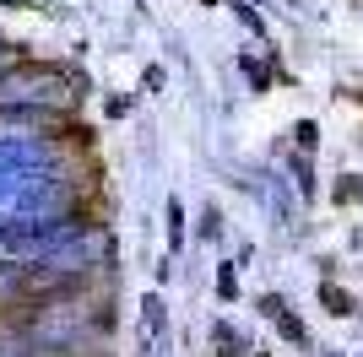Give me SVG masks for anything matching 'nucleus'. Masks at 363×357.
I'll return each instance as SVG.
<instances>
[{
	"instance_id": "f257e3e1",
	"label": "nucleus",
	"mask_w": 363,
	"mask_h": 357,
	"mask_svg": "<svg viewBox=\"0 0 363 357\" xmlns=\"http://www.w3.org/2000/svg\"><path fill=\"white\" fill-rule=\"evenodd\" d=\"M82 87L87 76L60 71V65H11L0 76V108H60Z\"/></svg>"
},
{
	"instance_id": "f03ea898",
	"label": "nucleus",
	"mask_w": 363,
	"mask_h": 357,
	"mask_svg": "<svg viewBox=\"0 0 363 357\" xmlns=\"http://www.w3.org/2000/svg\"><path fill=\"white\" fill-rule=\"evenodd\" d=\"M87 227L92 222L71 217V211H60V217H0V249L16 254V260H44Z\"/></svg>"
},
{
	"instance_id": "7ed1b4c3",
	"label": "nucleus",
	"mask_w": 363,
	"mask_h": 357,
	"mask_svg": "<svg viewBox=\"0 0 363 357\" xmlns=\"http://www.w3.org/2000/svg\"><path fill=\"white\" fill-rule=\"evenodd\" d=\"M33 168H49L44 147H28V141H0V174H33Z\"/></svg>"
},
{
	"instance_id": "20e7f679",
	"label": "nucleus",
	"mask_w": 363,
	"mask_h": 357,
	"mask_svg": "<svg viewBox=\"0 0 363 357\" xmlns=\"http://www.w3.org/2000/svg\"><path fill=\"white\" fill-rule=\"evenodd\" d=\"M212 346H217V357H244V352H255V346L244 341L228 319H217V325H212Z\"/></svg>"
},
{
	"instance_id": "39448f33",
	"label": "nucleus",
	"mask_w": 363,
	"mask_h": 357,
	"mask_svg": "<svg viewBox=\"0 0 363 357\" xmlns=\"http://www.w3.org/2000/svg\"><path fill=\"white\" fill-rule=\"evenodd\" d=\"M320 309L336 314V319H347V314H358V303H352V293H342L336 282H320Z\"/></svg>"
},
{
	"instance_id": "423d86ee",
	"label": "nucleus",
	"mask_w": 363,
	"mask_h": 357,
	"mask_svg": "<svg viewBox=\"0 0 363 357\" xmlns=\"http://www.w3.org/2000/svg\"><path fill=\"white\" fill-rule=\"evenodd\" d=\"M163 217H168V249H179L184 244V206H179V195H168V206H163Z\"/></svg>"
},
{
	"instance_id": "0eeeda50",
	"label": "nucleus",
	"mask_w": 363,
	"mask_h": 357,
	"mask_svg": "<svg viewBox=\"0 0 363 357\" xmlns=\"http://www.w3.org/2000/svg\"><path fill=\"white\" fill-rule=\"evenodd\" d=\"M217 298H223V303H233V298H239V260L217 266Z\"/></svg>"
},
{
	"instance_id": "6e6552de",
	"label": "nucleus",
	"mask_w": 363,
	"mask_h": 357,
	"mask_svg": "<svg viewBox=\"0 0 363 357\" xmlns=\"http://www.w3.org/2000/svg\"><path fill=\"white\" fill-rule=\"evenodd\" d=\"M288 168H293V190H298L303 200H309V195H315V168H309V157L298 152V157H293Z\"/></svg>"
},
{
	"instance_id": "1a4fd4ad",
	"label": "nucleus",
	"mask_w": 363,
	"mask_h": 357,
	"mask_svg": "<svg viewBox=\"0 0 363 357\" xmlns=\"http://www.w3.org/2000/svg\"><path fill=\"white\" fill-rule=\"evenodd\" d=\"M277 330H282V341H293V346H303L309 341V330H303V319L293 309H282V319H277Z\"/></svg>"
},
{
	"instance_id": "9d476101",
	"label": "nucleus",
	"mask_w": 363,
	"mask_h": 357,
	"mask_svg": "<svg viewBox=\"0 0 363 357\" xmlns=\"http://www.w3.org/2000/svg\"><path fill=\"white\" fill-rule=\"evenodd\" d=\"M315 141H320V125H315V119H298V125H293V147L309 157V152H315Z\"/></svg>"
},
{
	"instance_id": "9b49d317",
	"label": "nucleus",
	"mask_w": 363,
	"mask_h": 357,
	"mask_svg": "<svg viewBox=\"0 0 363 357\" xmlns=\"http://www.w3.org/2000/svg\"><path fill=\"white\" fill-rule=\"evenodd\" d=\"M239 71H244V76H250V87H255V92H266V87H272V71H266V65H260V60H250V55H239Z\"/></svg>"
},
{
	"instance_id": "f8f14e48",
	"label": "nucleus",
	"mask_w": 363,
	"mask_h": 357,
	"mask_svg": "<svg viewBox=\"0 0 363 357\" xmlns=\"http://www.w3.org/2000/svg\"><path fill=\"white\" fill-rule=\"evenodd\" d=\"M233 16H239V22H244L250 33H260V38H266V22H260V11L250 6V0H233Z\"/></svg>"
},
{
	"instance_id": "ddd939ff",
	"label": "nucleus",
	"mask_w": 363,
	"mask_h": 357,
	"mask_svg": "<svg viewBox=\"0 0 363 357\" xmlns=\"http://www.w3.org/2000/svg\"><path fill=\"white\" fill-rule=\"evenodd\" d=\"M217 233H223V211H217V206H201V238L212 244Z\"/></svg>"
},
{
	"instance_id": "4468645a",
	"label": "nucleus",
	"mask_w": 363,
	"mask_h": 357,
	"mask_svg": "<svg viewBox=\"0 0 363 357\" xmlns=\"http://www.w3.org/2000/svg\"><path fill=\"white\" fill-rule=\"evenodd\" d=\"M163 87H168V71H163V65H147V71H141V92H152V98H157Z\"/></svg>"
},
{
	"instance_id": "2eb2a0df",
	"label": "nucleus",
	"mask_w": 363,
	"mask_h": 357,
	"mask_svg": "<svg viewBox=\"0 0 363 357\" xmlns=\"http://www.w3.org/2000/svg\"><path fill=\"white\" fill-rule=\"evenodd\" d=\"M282 309H288V303H282L277 293H266V298H260V314H266V319H282Z\"/></svg>"
},
{
	"instance_id": "dca6fc26",
	"label": "nucleus",
	"mask_w": 363,
	"mask_h": 357,
	"mask_svg": "<svg viewBox=\"0 0 363 357\" xmlns=\"http://www.w3.org/2000/svg\"><path fill=\"white\" fill-rule=\"evenodd\" d=\"M104 108H108V119H125V114H130V98H108Z\"/></svg>"
},
{
	"instance_id": "f3484780",
	"label": "nucleus",
	"mask_w": 363,
	"mask_h": 357,
	"mask_svg": "<svg viewBox=\"0 0 363 357\" xmlns=\"http://www.w3.org/2000/svg\"><path fill=\"white\" fill-rule=\"evenodd\" d=\"M6 71H11V65H6V49H0V76H6Z\"/></svg>"
},
{
	"instance_id": "a211bd4d",
	"label": "nucleus",
	"mask_w": 363,
	"mask_h": 357,
	"mask_svg": "<svg viewBox=\"0 0 363 357\" xmlns=\"http://www.w3.org/2000/svg\"><path fill=\"white\" fill-rule=\"evenodd\" d=\"M250 357H266V352H250Z\"/></svg>"
},
{
	"instance_id": "6ab92c4d",
	"label": "nucleus",
	"mask_w": 363,
	"mask_h": 357,
	"mask_svg": "<svg viewBox=\"0 0 363 357\" xmlns=\"http://www.w3.org/2000/svg\"><path fill=\"white\" fill-rule=\"evenodd\" d=\"M331 357H342V352H331Z\"/></svg>"
}]
</instances>
